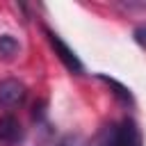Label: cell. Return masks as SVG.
<instances>
[{
	"label": "cell",
	"mask_w": 146,
	"mask_h": 146,
	"mask_svg": "<svg viewBox=\"0 0 146 146\" xmlns=\"http://www.w3.org/2000/svg\"><path fill=\"white\" fill-rule=\"evenodd\" d=\"M132 36H135V41L146 50V25H139V27H135V32H132Z\"/></svg>",
	"instance_id": "obj_7"
},
{
	"label": "cell",
	"mask_w": 146,
	"mask_h": 146,
	"mask_svg": "<svg viewBox=\"0 0 146 146\" xmlns=\"http://www.w3.org/2000/svg\"><path fill=\"white\" fill-rule=\"evenodd\" d=\"M23 139V125L16 116L5 114L0 116V144L2 146H16Z\"/></svg>",
	"instance_id": "obj_4"
},
{
	"label": "cell",
	"mask_w": 146,
	"mask_h": 146,
	"mask_svg": "<svg viewBox=\"0 0 146 146\" xmlns=\"http://www.w3.org/2000/svg\"><path fill=\"white\" fill-rule=\"evenodd\" d=\"M21 46L11 34H0V59H14L18 55Z\"/></svg>",
	"instance_id": "obj_5"
},
{
	"label": "cell",
	"mask_w": 146,
	"mask_h": 146,
	"mask_svg": "<svg viewBox=\"0 0 146 146\" xmlns=\"http://www.w3.org/2000/svg\"><path fill=\"white\" fill-rule=\"evenodd\" d=\"M59 146H68V144H59Z\"/></svg>",
	"instance_id": "obj_8"
},
{
	"label": "cell",
	"mask_w": 146,
	"mask_h": 146,
	"mask_svg": "<svg viewBox=\"0 0 146 146\" xmlns=\"http://www.w3.org/2000/svg\"><path fill=\"white\" fill-rule=\"evenodd\" d=\"M91 146H112V125L105 128V130L96 137V141H94Z\"/></svg>",
	"instance_id": "obj_6"
},
{
	"label": "cell",
	"mask_w": 146,
	"mask_h": 146,
	"mask_svg": "<svg viewBox=\"0 0 146 146\" xmlns=\"http://www.w3.org/2000/svg\"><path fill=\"white\" fill-rule=\"evenodd\" d=\"M25 84L18 80H2L0 82V107H16L25 100Z\"/></svg>",
	"instance_id": "obj_3"
},
{
	"label": "cell",
	"mask_w": 146,
	"mask_h": 146,
	"mask_svg": "<svg viewBox=\"0 0 146 146\" xmlns=\"http://www.w3.org/2000/svg\"><path fill=\"white\" fill-rule=\"evenodd\" d=\"M43 32H46V36H48V43L52 46V50H55V55L59 57V62L71 71V73H75V75H80L82 71H84V66H82V62L78 59V55L59 39V34H55V32H50L48 27H43Z\"/></svg>",
	"instance_id": "obj_1"
},
{
	"label": "cell",
	"mask_w": 146,
	"mask_h": 146,
	"mask_svg": "<svg viewBox=\"0 0 146 146\" xmlns=\"http://www.w3.org/2000/svg\"><path fill=\"white\" fill-rule=\"evenodd\" d=\"M112 146H144L139 125L132 119H123L119 125H112Z\"/></svg>",
	"instance_id": "obj_2"
}]
</instances>
